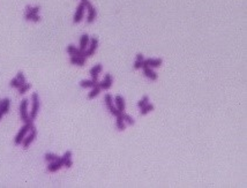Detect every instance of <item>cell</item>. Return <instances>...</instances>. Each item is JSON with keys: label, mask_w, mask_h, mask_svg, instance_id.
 <instances>
[{"label": "cell", "mask_w": 247, "mask_h": 188, "mask_svg": "<svg viewBox=\"0 0 247 188\" xmlns=\"http://www.w3.org/2000/svg\"><path fill=\"white\" fill-rule=\"evenodd\" d=\"M84 10H86V6L83 2H81L78 8H76V12L74 14V23H80L82 20H83V15H84Z\"/></svg>", "instance_id": "5b68a950"}, {"label": "cell", "mask_w": 247, "mask_h": 188, "mask_svg": "<svg viewBox=\"0 0 247 188\" xmlns=\"http://www.w3.org/2000/svg\"><path fill=\"white\" fill-rule=\"evenodd\" d=\"M121 119L124 120V122L125 124H127V125H129V126H133L134 125V119H133L132 117H129L128 114H126V113H121Z\"/></svg>", "instance_id": "cb8c5ba5"}, {"label": "cell", "mask_w": 247, "mask_h": 188, "mask_svg": "<svg viewBox=\"0 0 247 188\" xmlns=\"http://www.w3.org/2000/svg\"><path fill=\"white\" fill-rule=\"evenodd\" d=\"M60 157L58 156V155H54V154H46L45 155V161L49 163L51 162H55V161H58Z\"/></svg>", "instance_id": "4316f807"}, {"label": "cell", "mask_w": 247, "mask_h": 188, "mask_svg": "<svg viewBox=\"0 0 247 188\" xmlns=\"http://www.w3.org/2000/svg\"><path fill=\"white\" fill-rule=\"evenodd\" d=\"M24 19L27 21H33V22H39L41 21V16L38 14H31V13H26Z\"/></svg>", "instance_id": "44dd1931"}, {"label": "cell", "mask_w": 247, "mask_h": 188, "mask_svg": "<svg viewBox=\"0 0 247 188\" xmlns=\"http://www.w3.org/2000/svg\"><path fill=\"white\" fill-rule=\"evenodd\" d=\"M142 66H143V61H138V60H136V61L134 62V66H133V67H134V69H140V68H142Z\"/></svg>", "instance_id": "1f68e13d"}, {"label": "cell", "mask_w": 247, "mask_h": 188, "mask_svg": "<svg viewBox=\"0 0 247 188\" xmlns=\"http://www.w3.org/2000/svg\"><path fill=\"white\" fill-rule=\"evenodd\" d=\"M36 136H37V130H36L35 126H34L33 128L30 129V132L27 134V136L24 137V140H23V142H22V147H23L24 149H27L29 145L34 142V140L36 138Z\"/></svg>", "instance_id": "277c9868"}, {"label": "cell", "mask_w": 247, "mask_h": 188, "mask_svg": "<svg viewBox=\"0 0 247 188\" xmlns=\"http://www.w3.org/2000/svg\"><path fill=\"white\" fill-rule=\"evenodd\" d=\"M86 58H82V57H78V56H71L70 58V62L72 65H76V66H84L86 64Z\"/></svg>", "instance_id": "2e32d148"}, {"label": "cell", "mask_w": 247, "mask_h": 188, "mask_svg": "<svg viewBox=\"0 0 247 188\" xmlns=\"http://www.w3.org/2000/svg\"><path fill=\"white\" fill-rule=\"evenodd\" d=\"M163 64L162 59H144L143 61V66H148L150 68H156V67H160Z\"/></svg>", "instance_id": "30bf717a"}, {"label": "cell", "mask_w": 247, "mask_h": 188, "mask_svg": "<svg viewBox=\"0 0 247 188\" xmlns=\"http://www.w3.org/2000/svg\"><path fill=\"white\" fill-rule=\"evenodd\" d=\"M2 115H4V113H2V112L0 111V119H1V118H2Z\"/></svg>", "instance_id": "836d02e7"}, {"label": "cell", "mask_w": 247, "mask_h": 188, "mask_svg": "<svg viewBox=\"0 0 247 188\" xmlns=\"http://www.w3.org/2000/svg\"><path fill=\"white\" fill-rule=\"evenodd\" d=\"M9 107H10V101H9L8 98L2 99V104H1V109H0V111L2 112L4 114H6V113H8L9 112Z\"/></svg>", "instance_id": "ffe728a7"}, {"label": "cell", "mask_w": 247, "mask_h": 188, "mask_svg": "<svg viewBox=\"0 0 247 188\" xmlns=\"http://www.w3.org/2000/svg\"><path fill=\"white\" fill-rule=\"evenodd\" d=\"M20 117H21V120H22L24 124L34 122L33 120L30 119V115L28 114V99H27V98L22 99V102H21V104H20Z\"/></svg>", "instance_id": "7a4b0ae2"}, {"label": "cell", "mask_w": 247, "mask_h": 188, "mask_svg": "<svg viewBox=\"0 0 247 188\" xmlns=\"http://www.w3.org/2000/svg\"><path fill=\"white\" fill-rule=\"evenodd\" d=\"M86 9H88V16H87V22H88L89 24L90 23H92L94 21H95V19H96V16H97V10H96V8L90 4V2H88L87 4V6H86Z\"/></svg>", "instance_id": "8992f818"}, {"label": "cell", "mask_w": 247, "mask_h": 188, "mask_svg": "<svg viewBox=\"0 0 247 188\" xmlns=\"http://www.w3.org/2000/svg\"><path fill=\"white\" fill-rule=\"evenodd\" d=\"M97 47H98V38L97 37H92V38L90 39V45H89V47L86 50L87 58H88V57H91V56H94L95 52H96V50H97Z\"/></svg>", "instance_id": "52a82bcc"}, {"label": "cell", "mask_w": 247, "mask_h": 188, "mask_svg": "<svg viewBox=\"0 0 247 188\" xmlns=\"http://www.w3.org/2000/svg\"><path fill=\"white\" fill-rule=\"evenodd\" d=\"M30 88H31V84H30V83H24V84H22V86L20 87V88H18V94L20 95H24L27 93V91H28V90H29V89H30Z\"/></svg>", "instance_id": "484cf974"}, {"label": "cell", "mask_w": 247, "mask_h": 188, "mask_svg": "<svg viewBox=\"0 0 247 188\" xmlns=\"http://www.w3.org/2000/svg\"><path fill=\"white\" fill-rule=\"evenodd\" d=\"M115 126H117V128H118V130H125V128H126V124L124 122V120L121 119V114L119 115V117H117V122H115Z\"/></svg>", "instance_id": "603a6c76"}, {"label": "cell", "mask_w": 247, "mask_h": 188, "mask_svg": "<svg viewBox=\"0 0 247 188\" xmlns=\"http://www.w3.org/2000/svg\"><path fill=\"white\" fill-rule=\"evenodd\" d=\"M142 69H143V75L147 76L149 80H151V81H156L157 80V74L152 70V68H150L148 66H142Z\"/></svg>", "instance_id": "8fae6325"}, {"label": "cell", "mask_w": 247, "mask_h": 188, "mask_svg": "<svg viewBox=\"0 0 247 188\" xmlns=\"http://www.w3.org/2000/svg\"><path fill=\"white\" fill-rule=\"evenodd\" d=\"M115 107L119 110L120 112L125 111V101L121 96H117L115 98Z\"/></svg>", "instance_id": "e0dca14e"}, {"label": "cell", "mask_w": 247, "mask_h": 188, "mask_svg": "<svg viewBox=\"0 0 247 188\" xmlns=\"http://www.w3.org/2000/svg\"><path fill=\"white\" fill-rule=\"evenodd\" d=\"M80 86L82 88H94V87L98 86V82L94 81L92 78L91 80H84V81H81L80 82Z\"/></svg>", "instance_id": "ac0fdd59"}, {"label": "cell", "mask_w": 247, "mask_h": 188, "mask_svg": "<svg viewBox=\"0 0 247 188\" xmlns=\"http://www.w3.org/2000/svg\"><path fill=\"white\" fill-rule=\"evenodd\" d=\"M62 166H64V164H62L61 159L59 158L58 161H55V162H51L50 164H49V166H47V171L49 172H55V171H58V170H60Z\"/></svg>", "instance_id": "5bb4252c"}, {"label": "cell", "mask_w": 247, "mask_h": 188, "mask_svg": "<svg viewBox=\"0 0 247 188\" xmlns=\"http://www.w3.org/2000/svg\"><path fill=\"white\" fill-rule=\"evenodd\" d=\"M33 127H34V122H28V124H26L22 128L18 130V133L16 134L15 138H14V143H15L16 145L22 144L24 137L27 136V134L30 132V129L33 128Z\"/></svg>", "instance_id": "6da1fadb"}, {"label": "cell", "mask_w": 247, "mask_h": 188, "mask_svg": "<svg viewBox=\"0 0 247 188\" xmlns=\"http://www.w3.org/2000/svg\"><path fill=\"white\" fill-rule=\"evenodd\" d=\"M102 69H103V66L98 64V65L94 66L92 68L89 70V73H90V75H91V78H92L94 81H96V82H99V81H98V75H99V73L102 72Z\"/></svg>", "instance_id": "4fadbf2b"}, {"label": "cell", "mask_w": 247, "mask_h": 188, "mask_svg": "<svg viewBox=\"0 0 247 188\" xmlns=\"http://www.w3.org/2000/svg\"><path fill=\"white\" fill-rule=\"evenodd\" d=\"M41 9V6H35V7H31V6H27L26 7V13H31V14H38Z\"/></svg>", "instance_id": "83f0119b"}, {"label": "cell", "mask_w": 247, "mask_h": 188, "mask_svg": "<svg viewBox=\"0 0 247 188\" xmlns=\"http://www.w3.org/2000/svg\"><path fill=\"white\" fill-rule=\"evenodd\" d=\"M1 104H2V101H0V109H1Z\"/></svg>", "instance_id": "e575fe53"}, {"label": "cell", "mask_w": 247, "mask_h": 188, "mask_svg": "<svg viewBox=\"0 0 247 188\" xmlns=\"http://www.w3.org/2000/svg\"><path fill=\"white\" fill-rule=\"evenodd\" d=\"M154 109H155V107H154V105H152V104H150V103H148L146 106H143V107L141 109V114L142 115H146L148 112L154 111Z\"/></svg>", "instance_id": "d4e9b609"}, {"label": "cell", "mask_w": 247, "mask_h": 188, "mask_svg": "<svg viewBox=\"0 0 247 188\" xmlns=\"http://www.w3.org/2000/svg\"><path fill=\"white\" fill-rule=\"evenodd\" d=\"M31 101H33V109H31V112L29 113V115H30V119L34 120L36 119V117H37V113H38V111H39V106H41V102H39V96H38V94H33V96H31Z\"/></svg>", "instance_id": "3957f363"}, {"label": "cell", "mask_w": 247, "mask_h": 188, "mask_svg": "<svg viewBox=\"0 0 247 188\" xmlns=\"http://www.w3.org/2000/svg\"><path fill=\"white\" fill-rule=\"evenodd\" d=\"M16 78H18V80L20 81V82H21V83H22V84H24V83H26V76H24V74H23L22 72H18Z\"/></svg>", "instance_id": "4dcf8cb0"}, {"label": "cell", "mask_w": 247, "mask_h": 188, "mask_svg": "<svg viewBox=\"0 0 247 188\" xmlns=\"http://www.w3.org/2000/svg\"><path fill=\"white\" fill-rule=\"evenodd\" d=\"M148 103H149V97H148V96H143V98L138 103V106H139V109H142V107L146 106Z\"/></svg>", "instance_id": "f1b7e54d"}, {"label": "cell", "mask_w": 247, "mask_h": 188, "mask_svg": "<svg viewBox=\"0 0 247 188\" xmlns=\"http://www.w3.org/2000/svg\"><path fill=\"white\" fill-rule=\"evenodd\" d=\"M92 90L90 91L88 94V98L89 99H92V98H95V97H97L98 95H99V93H101V88H99V86H96V87H94V88H91Z\"/></svg>", "instance_id": "7402d4cb"}, {"label": "cell", "mask_w": 247, "mask_h": 188, "mask_svg": "<svg viewBox=\"0 0 247 188\" xmlns=\"http://www.w3.org/2000/svg\"><path fill=\"white\" fill-rule=\"evenodd\" d=\"M89 42H90V38H89V36L87 34H83L82 36H81V38H80V50H82V51H86L87 49H88V44Z\"/></svg>", "instance_id": "9a60e30c"}, {"label": "cell", "mask_w": 247, "mask_h": 188, "mask_svg": "<svg viewBox=\"0 0 247 188\" xmlns=\"http://www.w3.org/2000/svg\"><path fill=\"white\" fill-rule=\"evenodd\" d=\"M112 83H113L112 75L106 74L105 77H104V80L101 81V82H98V86H99V88H101L102 90H109V89L111 88V86H112Z\"/></svg>", "instance_id": "9c48e42d"}, {"label": "cell", "mask_w": 247, "mask_h": 188, "mask_svg": "<svg viewBox=\"0 0 247 188\" xmlns=\"http://www.w3.org/2000/svg\"><path fill=\"white\" fill-rule=\"evenodd\" d=\"M60 159H61V162L65 167H67V169L72 167L73 162H72V152L71 151H66V152L64 154V156L60 157Z\"/></svg>", "instance_id": "7c38bea8"}, {"label": "cell", "mask_w": 247, "mask_h": 188, "mask_svg": "<svg viewBox=\"0 0 247 188\" xmlns=\"http://www.w3.org/2000/svg\"><path fill=\"white\" fill-rule=\"evenodd\" d=\"M136 60H138V61H144V57H143V54H142V53H138V56H136Z\"/></svg>", "instance_id": "d6a6232c"}, {"label": "cell", "mask_w": 247, "mask_h": 188, "mask_svg": "<svg viewBox=\"0 0 247 188\" xmlns=\"http://www.w3.org/2000/svg\"><path fill=\"white\" fill-rule=\"evenodd\" d=\"M67 53L70 56H78V57H82V58H86L87 59V53H86V51L80 50L79 47H75L74 45H68L67 46Z\"/></svg>", "instance_id": "ba28073f"}, {"label": "cell", "mask_w": 247, "mask_h": 188, "mask_svg": "<svg viewBox=\"0 0 247 188\" xmlns=\"http://www.w3.org/2000/svg\"><path fill=\"white\" fill-rule=\"evenodd\" d=\"M9 84H10V87H12V88H15V89H18L20 87L22 86V83L18 81L16 77H15V78H13V80L10 81V83H9Z\"/></svg>", "instance_id": "f546056e"}, {"label": "cell", "mask_w": 247, "mask_h": 188, "mask_svg": "<svg viewBox=\"0 0 247 188\" xmlns=\"http://www.w3.org/2000/svg\"><path fill=\"white\" fill-rule=\"evenodd\" d=\"M104 102H105V105L106 107H107V110L110 111V110H112L113 107H115V104H113V98H112V96H111V94H106L105 97H104Z\"/></svg>", "instance_id": "d6986e66"}]
</instances>
